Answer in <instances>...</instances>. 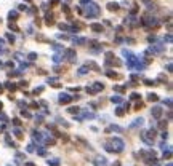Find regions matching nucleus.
<instances>
[{
  "label": "nucleus",
  "mask_w": 173,
  "mask_h": 166,
  "mask_svg": "<svg viewBox=\"0 0 173 166\" xmlns=\"http://www.w3.org/2000/svg\"><path fill=\"white\" fill-rule=\"evenodd\" d=\"M64 56L67 58V61H70V62H74V61L77 59L76 50H72V48H69V50H64Z\"/></svg>",
  "instance_id": "nucleus-6"
},
{
  "label": "nucleus",
  "mask_w": 173,
  "mask_h": 166,
  "mask_svg": "<svg viewBox=\"0 0 173 166\" xmlns=\"http://www.w3.org/2000/svg\"><path fill=\"white\" fill-rule=\"evenodd\" d=\"M37 58H38L37 53H29V59H31V61H35Z\"/></svg>",
  "instance_id": "nucleus-39"
},
{
  "label": "nucleus",
  "mask_w": 173,
  "mask_h": 166,
  "mask_svg": "<svg viewBox=\"0 0 173 166\" xmlns=\"http://www.w3.org/2000/svg\"><path fill=\"white\" fill-rule=\"evenodd\" d=\"M88 70H90V65H82L77 74H79V75H85V74H88Z\"/></svg>",
  "instance_id": "nucleus-14"
},
{
  "label": "nucleus",
  "mask_w": 173,
  "mask_h": 166,
  "mask_svg": "<svg viewBox=\"0 0 173 166\" xmlns=\"http://www.w3.org/2000/svg\"><path fill=\"white\" fill-rule=\"evenodd\" d=\"M167 137H168V134L165 133V131H163V133H162V139H167Z\"/></svg>",
  "instance_id": "nucleus-55"
},
{
  "label": "nucleus",
  "mask_w": 173,
  "mask_h": 166,
  "mask_svg": "<svg viewBox=\"0 0 173 166\" xmlns=\"http://www.w3.org/2000/svg\"><path fill=\"white\" fill-rule=\"evenodd\" d=\"M37 153H38V155H45L47 152H45V150H43V149H40V150H38V152H37Z\"/></svg>",
  "instance_id": "nucleus-52"
},
{
  "label": "nucleus",
  "mask_w": 173,
  "mask_h": 166,
  "mask_svg": "<svg viewBox=\"0 0 173 166\" xmlns=\"http://www.w3.org/2000/svg\"><path fill=\"white\" fill-rule=\"evenodd\" d=\"M42 91H43V86H38V88H35V90H34V94H40Z\"/></svg>",
  "instance_id": "nucleus-42"
},
{
  "label": "nucleus",
  "mask_w": 173,
  "mask_h": 166,
  "mask_svg": "<svg viewBox=\"0 0 173 166\" xmlns=\"http://www.w3.org/2000/svg\"><path fill=\"white\" fill-rule=\"evenodd\" d=\"M67 112L72 113V115H76V113L80 112V109H79V107H69V109H67Z\"/></svg>",
  "instance_id": "nucleus-26"
},
{
  "label": "nucleus",
  "mask_w": 173,
  "mask_h": 166,
  "mask_svg": "<svg viewBox=\"0 0 173 166\" xmlns=\"http://www.w3.org/2000/svg\"><path fill=\"white\" fill-rule=\"evenodd\" d=\"M13 125L15 126H21V120L19 118H13Z\"/></svg>",
  "instance_id": "nucleus-40"
},
{
  "label": "nucleus",
  "mask_w": 173,
  "mask_h": 166,
  "mask_svg": "<svg viewBox=\"0 0 173 166\" xmlns=\"http://www.w3.org/2000/svg\"><path fill=\"white\" fill-rule=\"evenodd\" d=\"M122 101H124L122 96H112V97H111V102H114V104H120Z\"/></svg>",
  "instance_id": "nucleus-23"
},
{
  "label": "nucleus",
  "mask_w": 173,
  "mask_h": 166,
  "mask_svg": "<svg viewBox=\"0 0 173 166\" xmlns=\"http://www.w3.org/2000/svg\"><path fill=\"white\" fill-rule=\"evenodd\" d=\"M125 88H127V86H119V85H115V86H114V91L124 93V91H125Z\"/></svg>",
  "instance_id": "nucleus-27"
},
{
  "label": "nucleus",
  "mask_w": 173,
  "mask_h": 166,
  "mask_svg": "<svg viewBox=\"0 0 173 166\" xmlns=\"http://www.w3.org/2000/svg\"><path fill=\"white\" fill-rule=\"evenodd\" d=\"M104 88L103 83H99V81H95L92 86H86V93L88 94H96V93H99L101 90Z\"/></svg>",
  "instance_id": "nucleus-4"
},
{
  "label": "nucleus",
  "mask_w": 173,
  "mask_h": 166,
  "mask_svg": "<svg viewBox=\"0 0 173 166\" xmlns=\"http://www.w3.org/2000/svg\"><path fill=\"white\" fill-rule=\"evenodd\" d=\"M24 166H37V165H34V163H31V161H27V163H24Z\"/></svg>",
  "instance_id": "nucleus-53"
},
{
  "label": "nucleus",
  "mask_w": 173,
  "mask_h": 166,
  "mask_svg": "<svg viewBox=\"0 0 173 166\" xmlns=\"http://www.w3.org/2000/svg\"><path fill=\"white\" fill-rule=\"evenodd\" d=\"M45 19H47V24H48V26H53L54 24V21H53V15H50V13H47V16H45Z\"/></svg>",
  "instance_id": "nucleus-17"
},
{
  "label": "nucleus",
  "mask_w": 173,
  "mask_h": 166,
  "mask_svg": "<svg viewBox=\"0 0 173 166\" xmlns=\"http://www.w3.org/2000/svg\"><path fill=\"white\" fill-rule=\"evenodd\" d=\"M42 121H43V117H40V115H38V117H35V123H42Z\"/></svg>",
  "instance_id": "nucleus-45"
},
{
  "label": "nucleus",
  "mask_w": 173,
  "mask_h": 166,
  "mask_svg": "<svg viewBox=\"0 0 173 166\" xmlns=\"http://www.w3.org/2000/svg\"><path fill=\"white\" fill-rule=\"evenodd\" d=\"M5 142H6V145H10V147H16V144L13 142V139H11L10 136H5Z\"/></svg>",
  "instance_id": "nucleus-22"
},
{
  "label": "nucleus",
  "mask_w": 173,
  "mask_h": 166,
  "mask_svg": "<svg viewBox=\"0 0 173 166\" xmlns=\"http://www.w3.org/2000/svg\"><path fill=\"white\" fill-rule=\"evenodd\" d=\"M58 101H59V104H69V102H70V101H74V99H72V96H70V94L61 93V94H59V99H58Z\"/></svg>",
  "instance_id": "nucleus-8"
},
{
  "label": "nucleus",
  "mask_w": 173,
  "mask_h": 166,
  "mask_svg": "<svg viewBox=\"0 0 173 166\" xmlns=\"http://www.w3.org/2000/svg\"><path fill=\"white\" fill-rule=\"evenodd\" d=\"M8 16H10V19H11V21H16L18 13H16V11H10V15H8Z\"/></svg>",
  "instance_id": "nucleus-29"
},
{
  "label": "nucleus",
  "mask_w": 173,
  "mask_h": 166,
  "mask_svg": "<svg viewBox=\"0 0 173 166\" xmlns=\"http://www.w3.org/2000/svg\"><path fill=\"white\" fill-rule=\"evenodd\" d=\"M122 54L127 58V67H128L130 70H133V69H135V65L138 64V59H140V58H136L131 51H127V50H122Z\"/></svg>",
  "instance_id": "nucleus-2"
},
{
  "label": "nucleus",
  "mask_w": 173,
  "mask_h": 166,
  "mask_svg": "<svg viewBox=\"0 0 173 166\" xmlns=\"http://www.w3.org/2000/svg\"><path fill=\"white\" fill-rule=\"evenodd\" d=\"M74 43H79V45H83V43H86L85 38H74Z\"/></svg>",
  "instance_id": "nucleus-33"
},
{
  "label": "nucleus",
  "mask_w": 173,
  "mask_h": 166,
  "mask_svg": "<svg viewBox=\"0 0 173 166\" xmlns=\"http://www.w3.org/2000/svg\"><path fill=\"white\" fill-rule=\"evenodd\" d=\"M106 75H108L109 78H120V75L117 74V72H112V70H108V72H106Z\"/></svg>",
  "instance_id": "nucleus-19"
},
{
  "label": "nucleus",
  "mask_w": 173,
  "mask_h": 166,
  "mask_svg": "<svg viewBox=\"0 0 173 166\" xmlns=\"http://www.w3.org/2000/svg\"><path fill=\"white\" fill-rule=\"evenodd\" d=\"M170 156H172V149L168 147L167 152H163V158H170Z\"/></svg>",
  "instance_id": "nucleus-32"
},
{
  "label": "nucleus",
  "mask_w": 173,
  "mask_h": 166,
  "mask_svg": "<svg viewBox=\"0 0 173 166\" xmlns=\"http://www.w3.org/2000/svg\"><path fill=\"white\" fill-rule=\"evenodd\" d=\"M0 120H2L3 123H8V117H6L3 112H0Z\"/></svg>",
  "instance_id": "nucleus-31"
},
{
  "label": "nucleus",
  "mask_w": 173,
  "mask_h": 166,
  "mask_svg": "<svg viewBox=\"0 0 173 166\" xmlns=\"http://www.w3.org/2000/svg\"><path fill=\"white\" fill-rule=\"evenodd\" d=\"M141 107H143V102H138V104H136V106H135V109H136V110H140Z\"/></svg>",
  "instance_id": "nucleus-50"
},
{
  "label": "nucleus",
  "mask_w": 173,
  "mask_h": 166,
  "mask_svg": "<svg viewBox=\"0 0 173 166\" xmlns=\"http://www.w3.org/2000/svg\"><path fill=\"white\" fill-rule=\"evenodd\" d=\"M6 40H8L10 43H13V42H15V35H11V34H6Z\"/></svg>",
  "instance_id": "nucleus-37"
},
{
  "label": "nucleus",
  "mask_w": 173,
  "mask_h": 166,
  "mask_svg": "<svg viewBox=\"0 0 173 166\" xmlns=\"http://www.w3.org/2000/svg\"><path fill=\"white\" fill-rule=\"evenodd\" d=\"M144 85L146 86H154V85H157V83L154 80H144Z\"/></svg>",
  "instance_id": "nucleus-34"
},
{
  "label": "nucleus",
  "mask_w": 173,
  "mask_h": 166,
  "mask_svg": "<svg viewBox=\"0 0 173 166\" xmlns=\"http://www.w3.org/2000/svg\"><path fill=\"white\" fill-rule=\"evenodd\" d=\"M3 91V85H0V93Z\"/></svg>",
  "instance_id": "nucleus-56"
},
{
  "label": "nucleus",
  "mask_w": 173,
  "mask_h": 166,
  "mask_svg": "<svg viewBox=\"0 0 173 166\" xmlns=\"http://www.w3.org/2000/svg\"><path fill=\"white\" fill-rule=\"evenodd\" d=\"M61 59H63L61 58V54H53V62H59Z\"/></svg>",
  "instance_id": "nucleus-35"
},
{
  "label": "nucleus",
  "mask_w": 173,
  "mask_h": 166,
  "mask_svg": "<svg viewBox=\"0 0 173 166\" xmlns=\"http://www.w3.org/2000/svg\"><path fill=\"white\" fill-rule=\"evenodd\" d=\"M5 88H6V90H10V91H16V90H18V85L11 83V81H6V83H5Z\"/></svg>",
  "instance_id": "nucleus-12"
},
{
  "label": "nucleus",
  "mask_w": 173,
  "mask_h": 166,
  "mask_svg": "<svg viewBox=\"0 0 173 166\" xmlns=\"http://www.w3.org/2000/svg\"><path fill=\"white\" fill-rule=\"evenodd\" d=\"M48 165L50 166H59V160H56V158L54 160H48Z\"/></svg>",
  "instance_id": "nucleus-28"
},
{
  "label": "nucleus",
  "mask_w": 173,
  "mask_h": 166,
  "mask_svg": "<svg viewBox=\"0 0 173 166\" xmlns=\"http://www.w3.org/2000/svg\"><path fill=\"white\" fill-rule=\"evenodd\" d=\"M163 104H167L168 107H172V99H170V97H168V99H165V101H163Z\"/></svg>",
  "instance_id": "nucleus-46"
},
{
  "label": "nucleus",
  "mask_w": 173,
  "mask_h": 166,
  "mask_svg": "<svg viewBox=\"0 0 173 166\" xmlns=\"http://www.w3.org/2000/svg\"><path fill=\"white\" fill-rule=\"evenodd\" d=\"M143 123H144V120H143V118L140 117V118H136L135 121H133V123L130 125V128L133 129V128H138V126H143Z\"/></svg>",
  "instance_id": "nucleus-10"
},
{
  "label": "nucleus",
  "mask_w": 173,
  "mask_h": 166,
  "mask_svg": "<svg viewBox=\"0 0 173 166\" xmlns=\"http://www.w3.org/2000/svg\"><path fill=\"white\" fill-rule=\"evenodd\" d=\"M0 67H2V62H0Z\"/></svg>",
  "instance_id": "nucleus-57"
},
{
  "label": "nucleus",
  "mask_w": 173,
  "mask_h": 166,
  "mask_svg": "<svg viewBox=\"0 0 173 166\" xmlns=\"http://www.w3.org/2000/svg\"><path fill=\"white\" fill-rule=\"evenodd\" d=\"M130 99H133V101H138V99H140V94H138V93H131Z\"/></svg>",
  "instance_id": "nucleus-36"
},
{
  "label": "nucleus",
  "mask_w": 173,
  "mask_h": 166,
  "mask_svg": "<svg viewBox=\"0 0 173 166\" xmlns=\"http://www.w3.org/2000/svg\"><path fill=\"white\" fill-rule=\"evenodd\" d=\"M58 80H59L58 77H51V78H48V83H50V85H53V83H56Z\"/></svg>",
  "instance_id": "nucleus-38"
},
{
  "label": "nucleus",
  "mask_w": 173,
  "mask_h": 166,
  "mask_svg": "<svg viewBox=\"0 0 173 166\" xmlns=\"http://www.w3.org/2000/svg\"><path fill=\"white\" fill-rule=\"evenodd\" d=\"M13 134L16 136L18 139H22V131H21L19 128H15V131H13Z\"/></svg>",
  "instance_id": "nucleus-25"
},
{
  "label": "nucleus",
  "mask_w": 173,
  "mask_h": 166,
  "mask_svg": "<svg viewBox=\"0 0 173 166\" xmlns=\"http://www.w3.org/2000/svg\"><path fill=\"white\" fill-rule=\"evenodd\" d=\"M165 40H167V42H172V35H170V34H168L167 37H165Z\"/></svg>",
  "instance_id": "nucleus-54"
},
{
  "label": "nucleus",
  "mask_w": 173,
  "mask_h": 166,
  "mask_svg": "<svg viewBox=\"0 0 173 166\" xmlns=\"http://www.w3.org/2000/svg\"><path fill=\"white\" fill-rule=\"evenodd\" d=\"M157 80H159V81H167V77H165L163 74H160L159 77H157Z\"/></svg>",
  "instance_id": "nucleus-41"
},
{
  "label": "nucleus",
  "mask_w": 173,
  "mask_h": 166,
  "mask_svg": "<svg viewBox=\"0 0 173 166\" xmlns=\"http://www.w3.org/2000/svg\"><path fill=\"white\" fill-rule=\"evenodd\" d=\"M5 65H6V67H13V65H15V62H13V61H8Z\"/></svg>",
  "instance_id": "nucleus-51"
},
{
  "label": "nucleus",
  "mask_w": 173,
  "mask_h": 166,
  "mask_svg": "<svg viewBox=\"0 0 173 166\" xmlns=\"http://www.w3.org/2000/svg\"><path fill=\"white\" fill-rule=\"evenodd\" d=\"M92 30H95V32H103V26L101 24H92Z\"/></svg>",
  "instance_id": "nucleus-18"
},
{
  "label": "nucleus",
  "mask_w": 173,
  "mask_h": 166,
  "mask_svg": "<svg viewBox=\"0 0 173 166\" xmlns=\"http://www.w3.org/2000/svg\"><path fill=\"white\" fill-rule=\"evenodd\" d=\"M106 131H108V133H109V131H117V133H122V128H120V126H117V125H111Z\"/></svg>",
  "instance_id": "nucleus-16"
},
{
  "label": "nucleus",
  "mask_w": 173,
  "mask_h": 166,
  "mask_svg": "<svg viewBox=\"0 0 173 166\" xmlns=\"http://www.w3.org/2000/svg\"><path fill=\"white\" fill-rule=\"evenodd\" d=\"M162 112H163V109L159 107V106H154V107L151 109V115H152L154 118H157V120L162 117Z\"/></svg>",
  "instance_id": "nucleus-7"
},
{
  "label": "nucleus",
  "mask_w": 173,
  "mask_h": 166,
  "mask_svg": "<svg viewBox=\"0 0 173 166\" xmlns=\"http://www.w3.org/2000/svg\"><path fill=\"white\" fill-rule=\"evenodd\" d=\"M27 152H29V153H31V152H34V145H32V144L27 145Z\"/></svg>",
  "instance_id": "nucleus-49"
},
{
  "label": "nucleus",
  "mask_w": 173,
  "mask_h": 166,
  "mask_svg": "<svg viewBox=\"0 0 173 166\" xmlns=\"http://www.w3.org/2000/svg\"><path fill=\"white\" fill-rule=\"evenodd\" d=\"M108 8H109L111 11H115V10H119V5H117L115 2H111V3L108 5Z\"/></svg>",
  "instance_id": "nucleus-24"
},
{
  "label": "nucleus",
  "mask_w": 173,
  "mask_h": 166,
  "mask_svg": "<svg viewBox=\"0 0 173 166\" xmlns=\"http://www.w3.org/2000/svg\"><path fill=\"white\" fill-rule=\"evenodd\" d=\"M159 128L165 129V128H167V121H160V123H159Z\"/></svg>",
  "instance_id": "nucleus-43"
},
{
  "label": "nucleus",
  "mask_w": 173,
  "mask_h": 166,
  "mask_svg": "<svg viewBox=\"0 0 173 166\" xmlns=\"http://www.w3.org/2000/svg\"><path fill=\"white\" fill-rule=\"evenodd\" d=\"M115 115H117V117H124L125 115V109L124 107H117L115 109Z\"/></svg>",
  "instance_id": "nucleus-21"
},
{
  "label": "nucleus",
  "mask_w": 173,
  "mask_h": 166,
  "mask_svg": "<svg viewBox=\"0 0 173 166\" xmlns=\"http://www.w3.org/2000/svg\"><path fill=\"white\" fill-rule=\"evenodd\" d=\"M29 106H31L32 109H38V102H31Z\"/></svg>",
  "instance_id": "nucleus-47"
},
{
  "label": "nucleus",
  "mask_w": 173,
  "mask_h": 166,
  "mask_svg": "<svg viewBox=\"0 0 173 166\" xmlns=\"http://www.w3.org/2000/svg\"><path fill=\"white\" fill-rule=\"evenodd\" d=\"M147 101H149V102H157V101H159V96L154 94V93H149V94H147Z\"/></svg>",
  "instance_id": "nucleus-15"
},
{
  "label": "nucleus",
  "mask_w": 173,
  "mask_h": 166,
  "mask_svg": "<svg viewBox=\"0 0 173 166\" xmlns=\"http://www.w3.org/2000/svg\"><path fill=\"white\" fill-rule=\"evenodd\" d=\"M163 48H165L163 45H156V46H151V48L147 50L146 53H152V54H154V53H162Z\"/></svg>",
  "instance_id": "nucleus-9"
},
{
  "label": "nucleus",
  "mask_w": 173,
  "mask_h": 166,
  "mask_svg": "<svg viewBox=\"0 0 173 166\" xmlns=\"http://www.w3.org/2000/svg\"><path fill=\"white\" fill-rule=\"evenodd\" d=\"M21 115H22L24 118H31V117H32V115H31V112H27V110H24V109L21 110Z\"/></svg>",
  "instance_id": "nucleus-30"
},
{
  "label": "nucleus",
  "mask_w": 173,
  "mask_h": 166,
  "mask_svg": "<svg viewBox=\"0 0 173 166\" xmlns=\"http://www.w3.org/2000/svg\"><path fill=\"white\" fill-rule=\"evenodd\" d=\"M19 86H21V88H27V81H19Z\"/></svg>",
  "instance_id": "nucleus-48"
},
{
  "label": "nucleus",
  "mask_w": 173,
  "mask_h": 166,
  "mask_svg": "<svg viewBox=\"0 0 173 166\" xmlns=\"http://www.w3.org/2000/svg\"><path fill=\"white\" fill-rule=\"evenodd\" d=\"M154 139H156V129L151 128L147 131H143L141 133V141H144L147 145H152L154 144Z\"/></svg>",
  "instance_id": "nucleus-3"
},
{
  "label": "nucleus",
  "mask_w": 173,
  "mask_h": 166,
  "mask_svg": "<svg viewBox=\"0 0 173 166\" xmlns=\"http://www.w3.org/2000/svg\"><path fill=\"white\" fill-rule=\"evenodd\" d=\"M95 165H98V166H106V165H108V161H106V158H96Z\"/></svg>",
  "instance_id": "nucleus-20"
},
{
  "label": "nucleus",
  "mask_w": 173,
  "mask_h": 166,
  "mask_svg": "<svg viewBox=\"0 0 173 166\" xmlns=\"http://www.w3.org/2000/svg\"><path fill=\"white\" fill-rule=\"evenodd\" d=\"M10 29H13L15 32H18V30H19V29H18V26H16V24H11V22H10Z\"/></svg>",
  "instance_id": "nucleus-44"
},
{
  "label": "nucleus",
  "mask_w": 173,
  "mask_h": 166,
  "mask_svg": "<svg viewBox=\"0 0 173 166\" xmlns=\"http://www.w3.org/2000/svg\"><path fill=\"white\" fill-rule=\"evenodd\" d=\"M82 118H95V113H93V112H88V110H85V112L82 113V117H79L77 120H82Z\"/></svg>",
  "instance_id": "nucleus-11"
},
{
  "label": "nucleus",
  "mask_w": 173,
  "mask_h": 166,
  "mask_svg": "<svg viewBox=\"0 0 173 166\" xmlns=\"http://www.w3.org/2000/svg\"><path fill=\"white\" fill-rule=\"evenodd\" d=\"M32 137H34V141H37V142H40V141L43 139L42 133H38V131H32Z\"/></svg>",
  "instance_id": "nucleus-13"
},
{
  "label": "nucleus",
  "mask_w": 173,
  "mask_h": 166,
  "mask_svg": "<svg viewBox=\"0 0 173 166\" xmlns=\"http://www.w3.org/2000/svg\"><path fill=\"white\" fill-rule=\"evenodd\" d=\"M82 5H86L85 6L86 18H93V16H98V15H99V8H98V5L96 3H93L92 0H82Z\"/></svg>",
  "instance_id": "nucleus-1"
},
{
  "label": "nucleus",
  "mask_w": 173,
  "mask_h": 166,
  "mask_svg": "<svg viewBox=\"0 0 173 166\" xmlns=\"http://www.w3.org/2000/svg\"><path fill=\"white\" fill-rule=\"evenodd\" d=\"M111 145H115V152H122L125 147V142L122 139H119V137H112L111 139Z\"/></svg>",
  "instance_id": "nucleus-5"
}]
</instances>
